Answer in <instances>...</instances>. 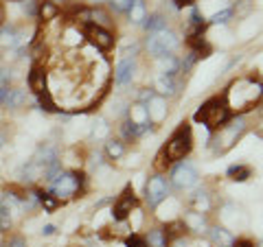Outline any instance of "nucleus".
<instances>
[{"label": "nucleus", "instance_id": "1", "mask_svg": "<svg viewBox=\"0 0 263 247\" xmlns=\"http://www.w3.org/2000/svg\"><path fill=\"white\" fill-rule=\"evenodd\" d=\"M193 118H195V122L206 125V129L211 131V134H215L219 127H224L226 122L233 118V114H230V105L226 101V94L209 98V101L195 112Z\"/></svg>", "mask_w": 263, "mask_h": 247}, {"label": "nucleus", "instance_id": "2", "mask_svg": "<svg viewBox=\"0 0 263 247\" xmlns=\"http://www.w3.org/2000/svg\"><path fill=\"white\" fill-rule=\"evenodd\" d=\"M86 188V173L79 171H60V175L48 182V193L60 201H68Z\"/></svg>", "mask_w": 263, "mask_h": 247}, {"label": "nucleus", "instance_id": "3", "mask_svg": "<svg viewBox=\"0 0 263 247\" xmlns=\"http://www.w3.org/2000/svg\"><path fill=\"white\" fill-rule=\"evenodd\" d=\"M191 149H193V129H191L189 122H182V125L171 134V138L167 140L162 153L169 162H180L182 158H186V155L191 153Z\"/></svg>", "mask_w": 263, "mask_h": 247}, {"label": "nucleus", "instance_id": "4", "mask_svg": "<svg viewBox=\"0 0 263 247\" xmlns=\"http://www.w3.org/2000/svg\"><path fill=\"white\" fill-rule=\"evenodd\" d=\"M178 46H180V37L169 29L158 31V33H149V37H147V42H145L147 53L156 57V59H162V57L171 55Z\"/></svg>", "mask_w": 263, "mask_h": 247}, {"label": "nucleus", "instance_id": "5", "mask_svg": "<svg viewBox=\"0 0 263 247\" xmlns=\"http://www.w3.org/2000/svg\"><path fill=\"white\" fill-rule=\"evenodd\" d=\"M246 131V118H230L224 127H219L215 131V138H213V147H215L217 153H226L230 147L237 142V138Z\"/></svg>", "mask_w": 263, "mask_h": 247}, {"label": "nucleus", "instance_id": "6", "mask_svg": "<svg viewBox=\"0 0 263 247\" xmlns=\"http://www.w3.org/2000/svg\"><path fill=\"white\" fill-rule=\"evenodd\" d=\"M171 193V186L167 182V177L162 175V173H158V175H154L147 179L145 184V201L149 208H158V205L167 199Z\"/></svg>", "mask_w": 263, "mask_h": 247}, {"label": "nucleus", "instance_id": "7", "mask_svg": "<svg viewBox=\"0 0 263 247\" xmlns=\"http://www.w3.org/2000/svg\"><path fill=\"white\" fill-rule=\"evenodd\" d=\"M200 182V173L191 162H176V167L171 169V184L180 191H189Z\"/></svg>", "mask_w": 263, "mask_h": 247}, {"label": "nucleus", "instance_id": "8", "mask_svg": "<svg viewBox=\"0 0 263 247\" xmlns=\"http://www.w3.org/2000/svg\"><path fill=\"white\" fill-rule=\"evenodd\" d=\"M81 31H84V35L88 37V42L92 44L95 48H99V51H103V53H108L110 48L114 46V42H117V37H114L112 31L97 27V24H92V22L84 24Z\"/></svg>", "mask_w": 263, "mask_h": 247}, {"label": "nucleus", "instance_id": "9", "mask_svg": "<svg viewBox=\"0 0 263 247\" xmlns=\"http://www.w3.org/2000/svg\"><path fill=\"white\" fill-rule=\"evenodd\" d=\"M136 195H134V188L132 186H125V191H123L119 195V199L117 203L112 205V219L114 221H119V223H123L129 215H132V210L136 208Z\"/></svg>", "mask_w": 263, "mask_h": 247}, {"label": "nucleus", "instance_id": "10", "mask_svg": "<svg viewBox=\"0 0 263 247\" xmlns=\"http://www.w3.org/2000/svg\"><path fill=\"white\" fill-rule=\"evenodd\" d=\"M0 105L7 110H20L27 105V92L20 88H0Z\"/></svg>", "mask_w": 263, "mask_h": 247}, {"label": "nucleus", "instance_id": "11", "mask_svg": "<svg viewBox=\"0 0 263 247\" xmlns=\"http://www.w3.org/2000/svg\"><path fill=\"white\" fill-rule=\"evenodd\" d=\"M136 77V59L134 57H123L114 68V81L119 86H129Z\"/></svg>", "mask_w": 263, "mask_h": 247}, {"label": "nucleus", "instance_id": "12", "mask_svg": "<svg viewBox=\"0 0 263 247\" xmlns=\"http://www.w3.org/2000/svg\"><path fill=\"white\" fill-rule=\"evenodd\" d=\"M149 131H154V122H143V125H136V122H132L129 118L121 125V136L123 140H127V142H132V140H138L141 136L149 134Z\"/></svg>", "mask_w": 263, "mask_h": 247}, {"label": "nucleus", "instance_id": "13", "mask_svg": "<svg viewBox=\"0 0 263 247\" xmlns=\"http://www.w3.org/2000/svg\"><path fill=\"white\" fill-rule=\"evenodd\" d=\"M27 84H29L33 94H40V92H44V90H46V70H44L42 64H33L31 66Z\"/></svg>", "mask_w": 263, "mask_h": 247}, {"label": "nucleus", "instance_id": "14", "mask_svg": "<svg viewBox=\"0 0 263 247\" xmlns=\"http://www.w3.org/2000/svg\"><path fill=\"white\" fill-rule=\"evenodd\" d=\"M182 225H184V230H191V232H206V217L202 215V212H186L184 215V219H182Z\"/></svg>", "mask_w": 263, "mask_h": 247}, {"label": "nucleus", "instance_id": "15", "mask_svg": "<svg viewBox=\"0 0 263 247\" xmlns=\"http://www.w3.org/2000/svg\"><path fill=\"white\" fill-rule=\"evenodd\" d=\"M0 46H22V33L18 27H0Z\"/></svg>", "mask_w": 263, "mask_h": 247}, {"label": "nucleus", "instance_id": "16", "mask_svg": "<svg viewBox=\"0 0 263 247\" xmlns=\"http://www.w3.org/2000/svg\"><path fill=\"white\" fill-rule=\"evenodd\" d=\"M60 5H55L53 0H40L37 3V15L35 18H40L42 22H51V20H55L57 15H60Z\"/></svg>", "mask_w": 263, "mask_h": 247}, {"label": "nucleus", "instance_id": "17", "mask_svg": "<svg viewBox=\"0 0 263 247\" xmlns=\"http://www.w3.org/2000/svg\"><path fill=\"white\" fill-rule=\"evenodd\" d=\"M209 236H211V241L215 243L217 247H233L235 245V236L230 234L228 230H224V228H211Z\"/></svg>", "mask_w": 263, "mask_h": 247}, {"label": "nucleus", "instance_id": "18", "mask_svg": "<svg viewBox=\"0 0 263 247\" xmlns=\"http://www.w3.org/2000/svg\"><path fill=\"white\" fill-rule=\"evenodd\" d=\"M90 22L97 24V27H101V29H108V31H110V27L114 24L112 15L105 11L103 7H92V9H90Z\"/></svg>", "mask_w": 263, "mask_h": 247}, {"label": "nucleus", "instance_id": "19", "mask_svg": "<svg viewBox=\"0 0 263 247\" xmlns=\"http://www.w3.org/2000/svg\"><path fill=\"white\" fill-rule=\"evenodd\" d=\"M154 92H158L162 96H174L178 92V84H176V77H158L156 79V90Z\"/></svg>", "mask_w": 263, "mask_h": 247}, {"label": "nucleus", "instance_id": "20", "mask_svg": "<svg viewBox=\"0 0 263 247\" xmlns=\"http://www.w3.org/2000/svg\"><path fill=\"white\" fill-rule=\"evenodd\" d=\"M127 15H129V22H132V24H143L145 18H147L145 0H132L129 9H127Z\"/></svg>", "mask_w": 263, "mask_h": 247}, {"label": "nucleus", "instance_id": "21", "mask_svg": "<svg viewBox=\"0 0 263 247\" xmlns=\"http://www.w3.org/2000/svg\"><path fill=\"white\" fill-rule=\"evenodd\" d=\"M143 27H145V31L147 33H158V31H164L167 29V18H164L162 13H149L145 18V22H143Z\"/></svg>", "mask_w": 263, "mask_h": 247}, {"label": "nucleus", "instance_id": "22", "mask_svg": "<svg viewBox=\"0 0 263 247\" xmlns=\"http://www.w3.org/2000/svg\"><path fill=\"white\" fill-rule=\"evenodd\" d=\"M145 241L149 247H167L169 236H167V232H164V228H154V230H149V234L145 236Z\"/></svg>", "mask_w": 263, "mask_h": 247}, {"label": "nucleus", "instance_id": "23", "mask_svg": "<svg viewBox=\"0 0 263 247\" xmlns=\"http://www.w3.org/2000/svg\"><path fill=\"white\" fill-rule=\"evenodd\" d=\"M129 120L136 122V125H143V122H149V110L145 108V103H136L134 108L127 110Z\"/></svg>", "mask_w": 263, "mask_h": 247}, {"label": "nucleus", "instance_id": "24", "mask_svg": "<svg viewBox=\"0 0 263 247\" xmlns=\"http://www.w3.org/2000/svg\"><path fill=\"white\" fill-rule=\"evenodd\" d=\"M228 179H233V182H246L248 177H252V169L246 167V164H235V167L228 169Z\"/></svg>", "mask_w": 263, "mask_h": 247}, {"label": "nucleus", "instance_id": "25", "mask_svg": "<svg viewBox=\"0 0 263 247\" xmlns=\"http://www.w3.org/2000/svg\"><path fill=\"white\" fill-rule=\"evenodd\" d=\"M105 155L110 160H121L125 155V142L123 140H108L105 142Z\"/></svg>", "mask_w": 263, "mask_h": 247}, {"label": "nucleus", "instance_id": "26", "mask_svg": "<svg viewBox=\"0 0 263 247\" xmlns=\"http://www.w3.org/2000/svg\"><path fill=\"white\" fill-rule=\"evenodd\" d=\"M35 98H37L40 110H44V112H48V114H57V112H60V108L55 105V101H53V96H51V92H48V90L35 94Z\"/></svg>", "mask_w": 263, "mask_h": 247}, {"label": "nucleus", "instance_id": "27", "mask_svg": "<svg viewBox=\"0 0 263 247\" xmlns=\"http://www.w3.org/2000/svg\"><path fill=\"white\" fill-rule=\"evenodd\" d=\"M37 197H40V203H42V208L46 212H55L57 208H60V199H55V197L51 193H46V191H37Z\"/></svg>", "mask_w": 263, "mask_h": 247}, {"label": "nucleus", "instance_id": "28", "mask_svg": "<svg viewBox=\"0 0 263 247\" xmlns=\"http://www.w3.org/2000/svg\"><path fill=\"white\" fill-rule=\"evenodd\" d=\"M193 205H195V212H206L211 208V197H209V193L197 191L193 195Z\"/></svg>", "mask_w": 263, "mask_h": 247}, {"label": "nucleus", "instance_id": "29", "mask_svg": "<svg viewBox=\"0 0 263 247\" xmlns=\"http://www.w3.org/2000/svg\"><path fill=\"white\" fill-rule=\"evenodd\" d=\"M11 223H13L11 212L7 210V208H3V205H0V232H7V230L11 228Z\"/></svg>", "mask_w": 263, "mask_h": 247}, {"label": "nucleus", "instance_id": "30", "mask_svg": "<svg viewBox=\"0 0 263 247\" xmlns=\"http://www.w3.org/2000/svg\"><path fill=\"white\" fill-rule=\"evenodd\" d=\"M230 18H233V9H224V11H219L215 15H211V24H226Z\"/></svg>", "mask_w": 263, "mask_h": 247}, {"label": "nucleus", "instance_id": "31", "mask_svg": "<svg viewBox=\"0 0 263 247\" xmlns=\"http://www.w3.org/2000/svg\"><path fill=\"white\" fill-rule=\"evenodd\" d=\"M125 245L127 247H149L147 241H145V236H138V234H129L125 238Z\"/></svg>", "mask_w": 263, "mask_h": 247}, {"label": "nucleus", "instance_id": "32", "mask_svg": "<svg viewBox=\"0 0 263 247\" xmlns=\"http://www.w3.org/2000/svg\"><path fill=\"white\" fill-rule=\"evenodd\" d=\"M110 3V7L117 13H125L127 9H129V5H132V0H108Z\"/></svg>", "mask_w": 263, "mask_h": 247}, {"label": "nucleus", "instance_id": "33", "mask_svg": "<svg viewBox=\"0 0 263 247\" xmlns=\"http://www.w3.org/2000/svg\"><path fill=\"white\" fill-rule=\"evenodd\" d=\"M37 3L40 0H24V11H27L29 15H33V18L37 15Z\"/></svg>", "mask_w": 263, "mask_h": 247}, {"label": "nucleus", "instance_id": "34", "mask_svg": "<svg viewBox=\"0 0 263 247\" xmlns=\"http://www.w3.org/2000/svg\"><path fill=\"white\" fill-rule=\"evenodd\" d=\"M11 70H7V68H0V88H7L11 84Z\"/></svg>", "mask_w": 263, "mask_h": 247}, {"label": "nucleus", "instance_id": "35", "mask_svg": "<svg viewBox=\"0 0 263 247\" xmlns=\"http://www.w3.org/2000/svg\"><path fill=\"white\" fill-rule=\"evenodd\" d=\"M156 160H158V162H156V169H158V171H167V167L171 164L167 158H164V153H162V151L158 153V158H156Z\"/></svg>", "mask_w": 263, "mask_h": 247}, {"label": "nucleus", "instance_id": "36", "mask_svg": "<svg viewBox=\"0 0 263 247\" xmlns=\"http://www.w3.org/2000/svg\"><path fill=\"white\" fill-rule=\"evenodd\" d=\"M195 0H174V7L176 9H186V7H193Z\"/></svg>", "mask_w": 263, "mask_h": 247}, {"label": "nucleus", "instance_id": "37", "mask_svg": "<svg viewBox=\"0 0 263 247\" xmlns=\"http://www.w3.org/2000/svg\"><path fill=\"white\" fill-rule=\"evenodd\" d=\"M7 247H27V241H24L22 236H13L11 241H9V245Z\"/></svg>", "mask_w": 263, "mask_h": 247}, {"label": "nucleus", "instance_id": "38", "mask_svg": "<svg viewBox=\"0 0 263 247\" xmlns=\"http://www.w3.org/2000/svg\"><path fill=\"white\" fill-rule=\"evenodd\" d=\"M154 90H143V92L141 94H138V98H141V103H145V101H152V98H154Z\"/></svg>", "mask_w": 263, "mask_h": 247}, {"label": "nucleus", "instance_id": "39", "mask_svg": "<svg viewBox=\"0 0 263 247\" xmlns=\"http://www.w3.org/2000/svg\"><path fill=\"white\" fill-rule=\"evenodd\" d=\"M55 232H57V228H55L53 223H48V225L42 228V236H53Z\"/></svg>", "mask_w": 263, "mask_h": 247}, {"label": "nucleus", "instance_id": "40", "mask_svg": "<svg viewBox=\"0 0 263 247\" xmlns=\"http://www.w3.org/2000/svg\"><path fill=\"white\" fill-rule=\"evenodd\" d=\"M86 5H92V7H101L103 3H108V0H84Z\"/></svg>", "mask_w": 263, "mask_h": 247}, {"label": "nucleus", "instance_id": "41", "mask_svg": "<svg viewBox=\"0 0 263 247\" xmlns=\"http://www.w3.org/2000/svg\"><path fill=\"white\" fill-rule=\"evenodd\" d=\"M0 27H5V5L0 3Z\"/></svg>", "mask_w": 263, "mask_h": 247}, {"label": "nucleus", "instance_id": "42", "mask_svg": "<svg viewBox=\"0 0 263 247\" xmlns=\"http://www.w3.org/2000/svg\"><path fill=\"white\" fill-rule=\"evenodd\" d=\"M5 142H7V134H5L3 129H0V149H3V147H5Z\"/></svg>", "mask_w": 263, "mask_h": 247}, {"label": "nucleus", "instance_id": "43", "mask_svg": "<svg viewBox=\"0 0 263 247\" xmlns=\"http://www.w3.org/2000/svg\"><path fill=\"white\" fill-rule=\"evenodd\" d=\"M233 247H254V245L248 243V241H241V243H237V245H233Z\"/></svg>", "mask_w": 263, "mask_h": 247}, {"label": "nucleus", "instance_id": "44", "mask_svg": "<svg viewBox=\"0 0 263 247\" xmlns=\"http://www.w3.org/2000/svg\"><path fill=\"white\" fill-rule=\"evenodd\" d=\"M53 3H55V5H60V3H64V0H53Z\"/></svg>", "mask_w": 263, "mask_h": 247}, {"label": "nucleus", "instance_id": "45", "mask_svg": "<svg viewBox=\"0 0 263 247\" xmlns=\"http://www.w3.org/2000/svg\"><path fill=\"white\" fill-rule=\"evenodd\" d=\"M0 247H5V245H0Z\"/></svg>", "mask_w": 263, "mask_h": 247}]
</instances>
